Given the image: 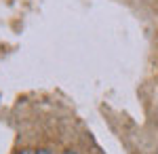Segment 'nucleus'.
Segmentation results:
<instances>
[{
    "label": "nucleus",
    "instance_id": "obj_1",
    "mask_svg": "<svg viewBox=\"0 0 158 154\" xmlns=\"http://www.w3.org/2000/svg\"><path fill=\"white\" fill-rule=\"evenodd\" d=\"M21 154H36L34 150H21Z\"/></svg>",
    "mask_w": 158,
    "mask_h": 154
},
{
    "label": "nucleus",
    "instance_id": "obj_2",
    "mask_svg": "<svg viewBox=\"0 0 158 154\" xmlns=\"http://www.w3.org/2000/svg\"><path fill=\"white\" fill-rule=\"evenodd\" d=\"M36 154H51V152H49V150H38Z\"/></svg>",
    "mask_w": 158,
    "mask_h": 154
}]
</instances>
